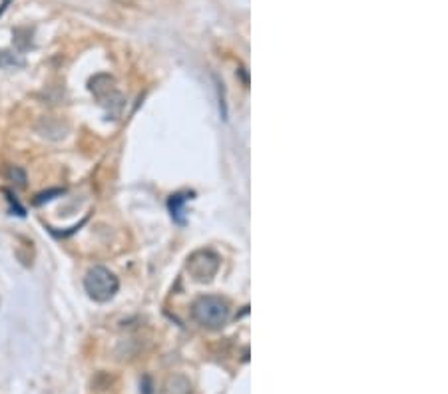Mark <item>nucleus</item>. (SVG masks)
Wrapping results in <instances>:
<instances>
[{
  "label": "nucleus",
  "instance_id": "20e7f679",
  "mask_svg": "<svg viewBox=\"0 0 448 394\" xmlns=\"http://www.w3.org/2000/svg\"><path fill=\"white\" fill-rule=\"evenodd\" d=\"M165 394H191V382L182 374L169 376L165 380Z\"/></svg>",
  "mask_w": 448,
  "mask_h": 394
},
{
  "label": "nucleus",
  "instance_id": "423d86ee",
  "mask_svg": "<svg viewBox=\"0 0 448 394\" xmlns=\"http://www.w3.org/2000/svg\"><path fill=\"white\" fill-rule=\"evenodd\" d=\"M8 177H10L12 182H16V186H26V173H24V169H21V167H10V169H8Z\"/></svg>",
  "mask_w": 448,
  "mask_h": 394
},
{
  "label": "nucleus",
  "instance_id": "0eeeda50",
  "mask_svg": "<svg viewBox=\"0 0 448 394\" xmlns=\"http://www.w3.org/2000/svg\"><path fill=\"white\" fill-rule=\"evenodd\" d=\"M143 394H152V389H150V380L148 378H143V389H142Z\"/></svg>",
  "mask_w": 448,
  "mask_h": 394
},
{
  "label": "nucleus",
  "instance_id": "7ed1b4c3",
  "mask_svg": "<svg viewBox=\"0 0 448 394\" xmlns=\"http://www.w3.org/2000/svg\"><path fill=\"white\" fill-rule=\"evenodd\" d=\"M220 267V257L211 251H198L187 259V271L196 281H209Z\"/></svg>",
  "mask_w": 448,
  "mask_h": 394
},
{
  "label": "nucleus",
  "instance_id": "f257e3e1",
  "mask_svg": "<svg viewBox=\"0 0 448 394\" xmlns=\"http://www.w3.org/2000/svg\"><path fill=\"white\" fill-rule=\"evenodd\" d=\"M193 319L205 327V329H222L225 323L229 321V305L225 303L222 297H213V295H205L200 297L193 303Z\"/></svg>",
  "mask_w": 448,
  "mask_h": 394
},
{
  "label": "nucleus",
  "instance_id": "f03ea898",
  "mask_svg": "<svg viewBox=\"0 0 448 394\" xmlns=\"http://www.w3.org/2000/svg\"><path fill=\"white\" fill-rule=\"evenodd\" d=\"M84 289L88 293L90 299L98 301V303H106L110 299H114V295L120 289V281L118 277L106 267H92L86 273L84 277Z\"/></svg>",
  "mask_w": 448,
  "mask_h": 394
},
{
  "label": "nucleus",
  "instance_id": "39448f33",
  "mask_svg": "<svg viewBox=\"0 0 448 394\" xmlns=\"http://www.w3.org/2000/svg\"><path fill=\"white\" fill-rule=\"evenodd\" d=\"M0 66L2 68H14V66H22L21 58H16V54L0 50Z\"/></svg>",
  "mask_w": 448,
  "mask_h": 394
}]
</instances>
